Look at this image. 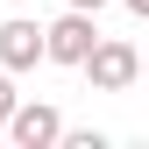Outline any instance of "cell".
Segmentation results:
<instances>
[{
	"label": "cell",
	"mask_w": 149,
	"mask_h": 149,
	"mask_svg": "<svg viewBox=\"0 0 149 149\" xmlns=\"http://www.w3.org/2000/svg\"><path fill=\"white\" fill-rule=\"evenodd\" d=\"M78 71L92 78V92H128V85L142 78V50H135V43H121V36H114V43L100 36V43L85 50V64H78Z\"/></svg>",
	"instance_id": "6da1fadb"
},
{
	"label": "cell",
	"mask_w": 149,
	"mask_h": 149,
	"mask_svg": "<svg viewBox=\"0 0 149 149\" xmlns=\"http://www.w3.org/2000/svg\"><path fill=\"white\" fill-rule=\"evenodd\" d=\"M14 135V149H57V135H64V114L50 100H14V114L0 121Z\"/></svg>",
	"instance_id": "7a4b0ae2"
},
{
	"label": "cell",
	"mask_w": 149,
	"mask_h": 149,
	"mask_svg": "<svg viewBox=\"0 0 149 149\" xmlns=\"http://www.w3.org/2000/svg\"><path fill=\"white\" fill-rule=\"evenodd\" d=\"M92 43H100V29H92V14H78V7L57 14V22L43 29V57H50V64H85Z\"/></svg>",
	"instance_id": "3957f363"
},
{
	"label": "cell",
	"mask_w": 149,
	"mask_h": 149,
	"mask_svg": "<svg viewBox=\"0 0 149 149\" xmlns=\"http://www.w3.org/2000/svg\"><path fill=\"white\" fill-rule=\"evenodd\" d=\"M43 64V29L36 22H0V71H36Z\"/></svg>",
	"instance_id": "277c9868"
},
{
	"label": "cell",
	"mask_w": 149,
	"mask_h": 149,
	"mask_svg": "<svg viewBox=\"0 0 149 149\" xmlns=\"http://www.w3.org/2000/svg\"><path fill=\"white\" fill-rule=\"evenodd\" d=\"M14 100H22V92H14V71H0V121L14 114Z\"/></svg>",
	"instance_id": "5b68a950"
},
{
	"label": "cell",
	"mask_w": 149,
	"mask_h": 149,
	"mask_svg": "<svg viewBox=\"0 0 149 149\" xmlns=\"http://www.w3.org/2000/svg\"><path fill=\"white\" fill-rule=\"evenodd\" d=\"M71 7H78V14H100V7H114V0H71Z\"/></svg>",
	"instance_id": "8992f818"
},
{
	"label": "cell",
	"mask_w": 149,
	"mask_h": 149,
	"mask_svg": "<svg viewBox=\"0 0 149 149\" xmlns=\"http://www.w3.org/2000/svg\"><path fill=\"white\" fill-rule=\"evenodd\" d=\"M128 14H149V0H128Z\"/></svg>",
	"instance_id": "52a82bcc"
}]
</instances>
